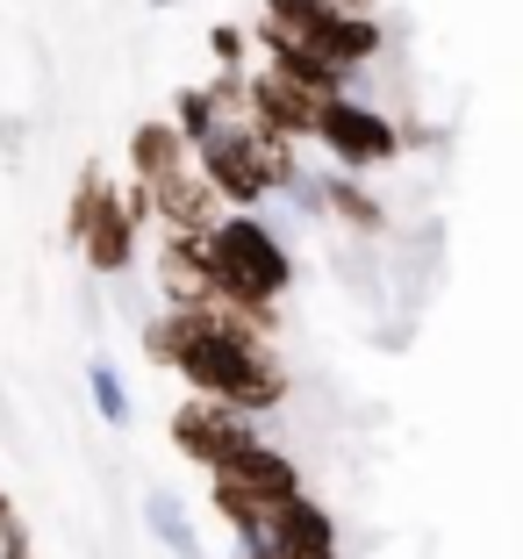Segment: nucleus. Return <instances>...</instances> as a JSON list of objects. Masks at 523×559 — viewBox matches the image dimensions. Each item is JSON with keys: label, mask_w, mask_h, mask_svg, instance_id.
Returning a JSON list of instances; mask_svg holds the SVG:
<instances>
[{"label": "nucleus", "mask_w": 523, "mask_h": 559, "mask_svg": "<svg viewBox=\"0 0 523 559\" xmlns=\"http://www.w3.org/2000/svg\"><path fill=\"white\" fill-rule=\"evenodd\" d=\"M201 265H209L215 295L245 301V309H265V301L287 287V251L273 245V230L265 223H251V215H223V223H209L201 230Z\"/></svg>", "instance_id": "obj_1"}, {"label": "nucleus", "mask_w": 523, "mask_h": 559, "mask_svg": "<svg viewBox=\"0 0 523 559\" xmlns=\"http://www.w3.org/2000/svg\"><path fill=\"white\" fill-rule=\"evenodd\" d=\"M251 552L259 559H337V531H330V516L309 495H287V502H273L259 516V545Z\"/></svg>", "instance_id": "obj_2"}, {"label": "nucleus", "mask_w": 523, "mask_h": 559, "mask_svg": "<svg viewBox=\"0 0 523 559\" xmlns=\"http://www.w3.org/2000/svg\"><path fill=\"white\" fill-rule=\"evenodd\" d=\"M215 488L237 495V502H251V510H273V502H287V495H301L295 480V460H280L273 444L245 438L237 452H229L223 466H215Z\"/></svg>", "instance_id": "obj_3"}, {"label": "nucleus", "mask_w": 523, "mask_h": 559, "mask_svg": "<svg viewBox=\"0 0 523 559\" xmlns=\"http://www.w3.org/2000/svg\"><path fill=\"white\" fill-rule=\"evenodd\" d=\"M316 136H323L344 165H380V158H394V130L373 116V108H359L352 94H323V108H316Z\"/></svg>", "instance_id": "obj_4"}, {"label": "nucleus", "mask_w": 523, "mask_h": 559, "mask_svg": "<svg viewBox=\"0 0 523 559\" xmlns=\"http://www.w3.org/2000/svg\"><path fill=\"white\" fill-rule=\"evenodd\" d=\"M173 438H180V452H194V460L223 466L229 452H237V444L251 438V430L237 424V409H229V402H209V395H201L194 409H180V416H173Z\"/></svg>", "instance_id": "obj_5"}, {"label": "nucleus", "mask_w": 523, "mask_h": 559, "mask_svg": "<svg viewBox=\"0 0 523 559\" xmlns=\"http://www.w3.org/2000/svg\"><path fill=\"white\" fill-rule=\"evenodd\" d=\"M251 100H259V116H265V130H273V136H309L316 130V108H323V94H316V86L287 80L280 66L251 86Z\"/></svg>", "instance_id": "obj_6"}, {"label": "nucleus", "mask_w": 523, "mask_h": 559, "mask_svg": "<svg viewBox=\"0 0 523 559\" xmlns=\"http://www.w3.org/2000/svg\"><path fill=\"white\" fill-rule=\"evenodd\" d=\"M80 245H86V265H94V273H122V265H130V245H136L130 209H122L115 194H100L94 209H86V223H80Z\"/></svg>", "instance_id": "obj_7"}, {"label": "nucleus", "mask_w": 523, "mask_h": 559, "mask_svg": "<svg viewBox=\"0 0 523 559\" xmlns=\"http://www.w3.org/2000/svg\"><path fill=\"white\" fill-rule=\"evenodd\" d=\"M151 187V201L165 209V223L180 237H194V230H209V194H201L194 180H180V173H165V180H144Z\"/></svg>", "instance_id": "obj_8"}, {"label": "nucleus", "mask_w": 523, "mask_h": 559, "mask_svg": "<svg viewBox=\"0 0 523 559\" xmlns=\"http://www.w3.org/2000/svg\"><path fill=\"white\" fill-rule=\"evenodd\" d=\"M330 15H337V0H265V22L273 29H287L295 44H323V29H330Z\"/></svg>", "instance_id": "obj_9"}, {"label": "nucleus", "mask_w": 523, "mask_h": 559, "mask_svg": "<svg viewBox=\"0 0 523 559\" xmlns=\"http://www.w3.org/2000/svg\"><path fill=\"white\" fill-rule=\"evenodd\" d=\"M136 173H144V180H165V173H180V158H187V136L173 130V122H144V130H136Z\"/></svg>", "instance_id": "obj_10"}, {"label": "nucleus", "mask_w": 523, "mask_h": 559, "mask_svg": "<svg viewBox=\"0 0 523 559\" xmlns=\"http://www.w3.org/2000/svg\"><path fill=\"white\" fill-rule=\"evenodd\" d=\"M144 516H151V531H158V538L173 545L180 559H201V545H194V524L180 516V502H173V495H151V502H144Z\"/></svg>", "instance_id": "obj_11"}, {"label": "nucleus", "mask_w": 523, "mask_h": 559, "mask_svg": "<svg viewBox=\"0 0 523 559\" xmlns=\"http://www.w3.org/2000/svg\"><path fill=\"white\" fill-rule=\"evenodd\" d=\"M86 388H94V409L108 416V424H130V395H122L115 366H94V373H86Z\"/></svg>", "instance_id": "obj_12"}, {"label": "nucleus", "mask_w": 523, "mask_h": 559, "mask_svg": "<svg viewBox=\"0 0 523 559\" xmlns=\"http://www.w3.org/2000/svg\"><path fill=\"white\" fill-rule=\"evenodd\" d=\"M215 108H223V100H215L209 86H194V94H180V122H173V130H180L187 144H194V136H201V130L215 122Z\"/></svg>", "instance_id": "obj_13"}, {"label": "nucleus", "mask_w": 523, "mask_h": 559, "mask_svg": "<svg viewBox=\"0 0 523 559\" xmlns=\"http://www.w3.org/2000/svg\"><path fill=\"white\" fill-rule=\"evenodd\" d=\"M323 194H330V209H337V215H352L359 230H373V223H380V209H373V201H366V194H359L352 180H330Z\"/></svg>", "instance_id": "obj_14"}, {"label": "nucleus", "mask_w": 523, "mask_h": 559, "mask_svg": "<svg viewBox=\"0 0 523 559\" xmlns=\"http://www.w3.org/2000/svg\"><path fill=\"white\" fill-rule=\"evenodd\" d=\"M0 559H36L29 538H22V516L8 510V502H0Z\"/></svg>", "instance_id": "obj_15"}, {"label": "nucleus", "mask_w": 523, "mask_h": 559, "mask_svg": "<svg viewBox=\"0 0 523 559\" xmlns=\"http://www.w3.org/2000/svg\"><path fill=\"white\" fill-rule=\"evenodd\" d=\"M209 44H215V58H223V66H237V58H245V29H237V22H215Z\"/></svg>", "instance_id": "obj_16"}]
</instances>
